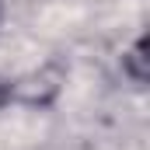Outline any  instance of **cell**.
<instances>
[{"label": "cell", "mask_w": 150, "mask_h": 150, "mask_svg": "<svg viewBox=\"0 0 150 150\" xmlns=\"http://www.w3.org/2000/svg\"><path fill=\"white\" fill-rule=\"evenodd\" d=\"M11 98H14V87H11L7 80H0V108H4V105H7Z\"/></svg>", "instance_id": "2"}, {"label": "cell", "mask_w": 150, "mask_h": 150, "mask_svg": "<svg viewBox=\"0 0 150 150\" xmlns=\"http://www.w3.org/2000/svg\"><path fill=\"white\" fill-rule=\"evenodd\" d=\"M122 70L133 77L136 84H143V80H147V42H143V38H136V45L122 56Z\"/></svg>", "instance_id": "1"}]
</instances>
